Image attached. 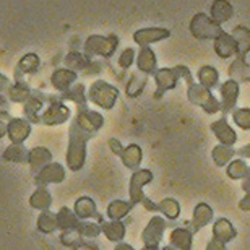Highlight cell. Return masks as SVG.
Returning <instances> with one entry per match:
<instances>
[{
    "instance_id": "obj_22",
    "label": "cell",
    "mask_w": 250,
    "mask_h": 250,
    "mask_svg": "<svg viewBox=\"0 0 250 250\" xmlns=\"http://www.w3.org/2000/svg\"><path fill=\"white\" fill-rule=\"evenodd\" d=\"M231 7H229V3L228 2H224L223 0V7L219 8V5H218V2L213 5V17L216 18V20H219V21H224V20H228L229 18V15H231Z\"/></svg>"
},
{
    "instance_id": "obj_23",
    "label": "cell",
    "mask_w": 250,
    "mask_h": 250,
    "mask_svg": "<svg viewBox=\"0 0 250 250\" xmlns=\"http://www.w3.org/2000/svg\"><path fill=\"white\" fill-rule=\"evenodd\" d=\"M154 67V57L149 51H145L140 57V68L143 72H151V68Z\"/></svg>"
},
{
    "instance_id": "obj_11",
    "label": "cell",
    "mask_w": 250,
    "mask_h": 250,
    "mask_svg": "<svg viewBox=\"0 0 250 250\" xmlns=\"http://www.w3.org/2000/svg\"><path fill=\"white\" fill-rule=\"evenodd\" d=\"M121 156L125 166L130 169H135L140 164V161H142V149H140L137 145H130V146H127L121 153Z\"/></svg>"
},
{
    "instance_id": "obj_28",
    "label": "cell",
    "mask_w": 250,
    "mask_h": 250,
    "mask_svg": "<svg viewBox=\"0 0 250 250\" xmlns=\"http://www.w3.org/2000/svg\"><path fill=\"white\" fill-rule=\"evenodd\" d=\"M109 143H111V146H112V151H114V153L121 154V153L124 151L122 146H121V143H119L117 140H111V142H109Z\"/></svg>"
},
{
    "instance_id": "obj_26",
    "label": "cell",
    "mask_w": 250,
    "mask_h": 250,
    "mask_svg": "<svg viewBox=\"0 0 250 250\" xmlns=\"http://www.w3.org/2000/svg\"><path fill=\"white\" fill-rule=\"evenodd\" d=\"M207 250H228V249H226V244H223L221 241H216V239H213V241L208 242Z\"/></svg>"
},
{
    "instance_id": "obj_12",
    "label": "cell",
    "mask_w": 250,
    "mask_h": 250,
    "mask_svg": "<svg viewBox=\"0 0 250 250\" xmlns=\"http://www.w3.org/2000/svg\"><path fill=\"white\" fill-rule=\"evenodd\" d=\"M103 232L106 234V237L109 241L112 242H119L122 241L124 236H125V228L122 223L119 221H112V223H106L103 226Z\"/></svg>"
},
{
    "instance_id": "obj_1",
    "label": "cell",
    "mask_w": 250,
    "mask_h": 250,
    "mask_svg": "<svg viewBox=\"0 0 250 250\" xmlns=\"http://www.w3.org/2000/svg\"><path fill=\"white\" fill-rule=\"evenodd\" d=\"M188 98H190V101L202 106L205 111L209 114H214L219 111V103L211 96L208 88L203 86V84H192L188 91Z\"/></svg>"
},
{
    "instance_id": "obj_29",
    "label": "cell",
    "mask_w": 250,
    "mask_h": 250,
    "mask_svg": "<svg viewBox=\"0 0 250 250\" xmlns=\"http://www.w3.org/2000/svg\"><path fill=\"white\" fill-rule=\"evenodd\" d=\"M41 195H42V190H41V192H38V193H36V197H39V200H42V197H41ZM44 197L51 200V197H49L47 193H44ZM49 200H44V203H42V202H39V205H38V207H39V208H42V207H47V205H49Z\"/></svg>"
},
{
    "instance_id": "obj_34",
    "label": "cell",
    "mask_w": 250,
    "mask_h": 250,
    "mask_svg": "<svg viewBox=\"0 0 250 250\" xmlns=\"http://www.w3.org/2000/svg\"><path fill=\"white\" fill-rule=\"evenodd\" d=\"M163 250H176V249H174L172 246H167V247H164Z\"/></svg>"
},
{
    "instance_id": "obj_32",
    "label": "cell",
    "mask_w": 250,
    "mask_h": 250,
    "mask_svg": "<svg viewBox=\"0 0 250 250\" xmlns=\"http://www.w3.org/2000/svg\"><path fill=\"white\" fill-rule=\"evenodd\" d=\"M75 250H96V249H93V247H89V246H78Z\"/></svg>"
},
{
    "instance_id": "obj_9",
    "label": "cell",
    "mask_w": 250,
    "mask_h": 250,
    "mask_svg": "<svg viewBox=\"0 0 250 250\" xmlns=\"http://www.w3.org/2000/svg\"><path fill=\"white\" fill-rule=\"evenodd\" d=\"M221 93H223V111L228 112L236 104V99L239 96V84L236 82H232V80L231 82H226L223 84Z\"/></svg>"
},
{
    "instance_id": "obj_3",
    "label": "cell",
    "mask_w": 250,
    "mask_h": 250,
    "mask_svg": "<svg viewBox=\"0 0 250 250\" xmlns=\"http://www.w3.org/2000/svg\"><path fill=\"white\" fill-rule=\"evenodd\" d=\"M116 98H117V89L104 84V82H99L98 84H94L91 89V99L103 107H112Z\"/></svg>"
},
{
    "instance_id": "obj_13",
    "label": "cell",
    "mask_w": 250,
    "mask_h": 250,
    "mask_svg": "<svg viewBox=\"0 0 250 250\" xmlns=\"http://www.w3.org/2000/svg\"><path fill=\"white\" fill-rule=\"evenodd\" d=\"M75 214H78L80 218H91L96 214V205L88 197L80 198L75 205Z\"/></svg>"
},
{
    "instance_id": "obj_10",
    "label": "cell",
    "mask_w": 250,
    "mask_h": 250,
    "mask_svg": "<svg viewBox=\"0 0 250 250\" xmlns=\"http://www.w3.org/2000/svg\"><path fill=\"white\" fill-rule=\"evenodd\" d=\"M234 156H236V149L231 146H226V145H218L211 151V158L218 167H223V166H226V164H229L232 161Z\"/></svg>"
},
{
    "instance_id": "obj_33",
    "label": "cell",
    "mask_w": 250,
    "mask_h": 250,
    "mask_svg": "<svg viewBox=\"0 0 250 250\" xmlns=\"http://www.w3.org/2000/svg\"><path fill=\"white\" fill-rule=\"evenodd\" d=\"M143 250H158V247H145Z\"/></svg>"
},
{
    "instance_id": "obj_24",
    "label": "cell",
    "mask_w": 250,
    "mask_h": 250,
    "mask_svg": "<svg viewBox=\"0 0 250 250\" xmlns=\"http://www.w3.org/2000/svg\"><path fill=\"white\" fill-rule=\"evenodd\" d=\"M56 224H57V219L56 218H52L51 214H42L41 216V221H39V228L42 229V231H52L54 228H56Z\"/></svg>"
},
{
    "instance_id": "obj_16",
    "label": "cell",
    "mask_w": 250,
    "mask_h": 250,
    "mask_svg": "<svg viewBox=\"0 0 250 250\" xmlns=\"http://www.w3.org/2000/svg\"><path fill=\"white\" fill-rule=\"evenodd\" d=\"M130 208H132V203L122 202V200H116V202H112L111 205H109L107 216L112 218L114 221H119V219L124 218L125 214L130 211Z\"/></svg>"
},
{
    "instance_id": "obj_5",
    "label": "cell",
    "mask_w": 250,
    "mask_h": 250,
    "mask_svg": "<svg viewBox=\"0 0 250 250\" xmlns=\"http://www.w3.org/2000/svg\"><path fill=\"white\" fill-rule=\"evenodd\" d=\"M211 130L213 133L216 135V138L221 142V145H226V146H231L237 142V135L236 132L229 127L228 122L221 119V121H216L213 125H211Z\"/></svg>"
},
{
    "instance_id": "obj_21",
    "label": "cell",
    "mask_w": 250,
    "mask_h": 250,
    "mask_svg": "<svg viewBox=\"0 0 250 250\" xmlns=\"http://www.w3.org/2000/svg\"><path fill=\"white\" fill-rule=\"evenodd\" d=\"M103 229L94 223H83L78 226V232L84 237H96Z\"/></svg>"
},
{
    "instance_id": "obj_6",
    "label": "cell",
    "mask_w": 250,
    "mask_h": 250,
    "mask_svg": "<svg viewBox=\"0 0 250 250\" xmlns=\"http://www.w3.org/2000/svg\"><path fill=\"white\" fill-rule=\"evenodd\" d=\"M237 236V231L234 229V226L231 224V221L228 219H218L213 226V239L216 241H221L223 244H228L231 242L234 237Z\"/></svg>"
},
{
    "instance_id": "obj_8",
    "label": "cell",
    "mask_w": 250,
    "mask_h": 250,
    "mask_svg": "<svg viewBox=\"0 0 250 250\" xmlns=\"http://www.w3.org/2000/svg\"><path fill=\"white\" fill-rule=\"evenodd\" d=\"M171 246L179 250L192 249V231L186 228H177L171 232Z\"/></svg>"
},
{
    "instance_id": "obj_31",
    "label": "cell",
    "mask_w": 250,
    "mask_h": 250,
    "mask_svg": "<svg viewBox=\"0 0 250 250\" xmlns=\"http://www.w3.org/2000/svg\"><path fill=\"white\" fill-rule=\"evenodd\" d=\"M114 250H133V249H132V246H128V244H119Z\"/></svg>"
},
{
    "instance_id": "obj_15",
    "label": "cell",
    "mask_w": 250,
    "mask_h": 250,
    "mask_svg": "<svg viewBox=\"0 0 250 250\" xmlns=\"http://www.w3.org/2000/svg\"><path fill=\"white\" fill-rule=\"evenodd\" d=\"M156 80H158V86H159L158 93H156L158 96H159V93L176 86V73H174L172 70H167V68L161 70V72L156 75Z\"/></svg>"
},
{
    "instance_id": "obj_2",
    "label": "cell",
    "mask_w": 250,
    "mask_h": 250,
    "mask_svg": "<svg viewBox=\"0 0 250 250\" xmlns=\"http://www.w3.org/2000/svg\"><path fill=\"white\" fill-rule=\"evenodd\" d=\"M164 229H166V223H164V219L161 216L151 218V221L148 223V226L143 231L142 236L145 247H158L163 239Z\"/></svg>"
},
{
    "instance_id": "obj_20",
    "label": "cell",
    "mask_w": 250,
    "mask_h": 250,
    "mask_svg": "<svg viewBox=\"0 0 250 250\" xmlns=\"http://www.w3.org/2000/svg\"><path fill=\"white\" fill-rule=\"evenodd\" d=\"M232 119L239 127L244 128V130H249L250 128V109L244 107V109H236L232 114Z\"/></svg>"
},
{
    "instance_id": "obj_18",
    "label": "cell",
    "mask_w": 250,
    "mask_h": 250,
    "mask_svg": "<svg viewBox=\"0 0 250 250\" xmlns=\"http://www.w3.org/2000/svg\"><path fill=\"white\" fill-rule=\"evenodd\" d=\"M59 224H61V228H63V229H77L78 228V221H77V214H73L70 209H67V208H63L62 211H61V214H59Z\"/></svg>"
},
{
    "instance_id": "obj_27",
    "label": "cell",
    "mask_w": 250,
    "mask_h": 250,
    "mask_svg": "<svg viewBox=\"0 0 250 250\" xmlns=\"http://www.w3.org/2000/svg\"><path fill=\"white\" fill-rule=\"evenodd\" d=\"M239 208H241L242 211H250V190H247L246 197L241 200V203H239Z\"/></svg>"
},
{
    "instance_id": "obj_14",
    "label": "cell",
    "mask_w": 250,
    "mask_h": 250,
    "mask_svg": "<svg viewBox=\"0 0 250 250\" xmlns=\"http://www.w3.org/2000/svg\"><path fill=\"white\" fill-rule=\"evenodd\" d=\"M249 166L246 161H242V159H234V161H231L228 164V176L234 179V181H239V179H242L247 176L249 172Z\"/></svg>"
},
{
    "instance_id": "obj_25",
    "label": "cell",
    "mask_w": 250,
    "mask_h": 250,
    "mask_svg": "<svg viewBox=\"0 0 250 250\" xmlns=\"http://www.w3.org/2000/svg\"><path fill=\"white\" fill-rule=\"evenodd\" d=\"M10 154V158L13 159V161H17V163H21L23 159H24V154H23V149H20L18 146H10V149L7 151V154L5 156H8Z\"/></svg>"
},
{
    "instance_id": "obj_17",
    "label": "cell",
    "mask_w": 250,
    "mask_h": 250,
    "mask_svg": "<svg viewBox=\"0 0 250 250\" xmlns=\"http://www.w3.org/2000/svg\"><path fill=\"white\" fill-rule=\"evenodd\" d=\"M158 209L169 219H176L179 218V213H181V205L174 198H164L163 202L158 205Z\"/></svg>"
},
{
    "instance_id": "obj_7",
    "label": "cell",
    "mask_w": 250,
    "mask_h": 250,
    "mask_svg": "<svg viewBox=\"0 0 250 250\" xmlns=\"http://www.w3.org/2000/svg\"><path fill=\"white\" fill-rule=\"evenodd\" d=\"M213 209L208 207L207 203H200L193 209V216H192V232L200 231L202 228H205L207 224L213 219Z\"/></svg>"
},
{
    "instance_id": "obj_19",
    "label": "cell",
    "mask_w": 250,
    "mask_h": 250,
    "mask_svg": "<svg viewBox=\"0 0 250 250\" xmlns=\"http://www.w3.org/2000/svg\"><path fill=\"white\" fill-rule=\"evenodd\" d=\"M198 78H200V82H202L203 86L211 88L218 82V72L211 67H205L198 72Z\"/></svg>"
},
{
    "instance_id": "obj_30",
    "label": "cell",
    "mask_w": 250,
    "mask_h": 250,
    "mask_svg": "<svg viewBox=\"0 0 250 250\" xmlns=\"http://www.w3.org/2000/svg\"><path fill=\"white\" fill-rule=\"evenodd\" d=\"M239 154L244 156V158H250V143L246 145V146H244L242 149H239Z\"/></svg>"
},
{
    "instance_id": "obj_4",
    "label": "cell",
    "mask_w": 250,
    "mask_h": 250,
    "mask_svg": "<svg viewBox=\"0 0 250 250\" xmlns=\"http://www.w3.org/2000/svg\"><path fill=\"white\" fill-rule=\"evenodd\" d=\"M153 174L149 171H138L132 176V181H130V197H132V203H138L143 202V186L148 182H151Z\"/></svg>"
}]
</instances>
